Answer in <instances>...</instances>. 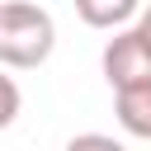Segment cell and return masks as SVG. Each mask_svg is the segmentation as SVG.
I'll list each match as a JSON object with an SVG mask.
<instances>
[{
  "label": "cell",
  "mask_w": 151,
  "mask_h": 151,
  "mask_svg": "<svg viewBox=\"0 0 151 151\" xmlns=\"http://www.w3.org/2000/svg\"><path fill=\"white\" fill-rule=\"evenodd\" d=\"M57 47V24L42 5L33 0H9L0 5V66L14 71H38Z\"/></svg>",
  "instance_id": "1"
},
{
  "label": "cell",
  "mask_w": 151,
  "mask_h": 151,
  "mask_svg": "<svg viewBox=\"0 0 151 151\" xmlns=\"http://www.w3.org/2000/svg\"><path fill=\"white\" fill-rule=\"evenodd\" d=\"M104 80L118 90V85H137V80H151V47L137 38V28H113V38L104 42Z\"/></svg>",
  "instance_id": "2"
},
{
  "label": "cell",
  "mask_w": 151,
  "mask_h": 151,
  "mask_svg": "<svg viewBox=\"0 0 151 151\" xmlns=\"http://www.w3.org/2000/svg\"><path fill=\"white\" fill-rule=\"evenodd\" d=\"M113 113H118V127H123L127 137L151 142V80L118 85V90H113Z\"/></svg>",
  "instance_id": "3"
},
{
  "label": "cell",
  "mask_w": 151,
  "mask_h": 151,
  "mask_svg": "<svg viewBox=\"0 0 151 151\" xmlns=\"http://www.w3.org/2000/svg\"><path fill=\"white\" fill-rule=\"evenodd\" d=\"M142 0H76V14L80 24L90 28H123L127 19H137Z\"/></svg>",
  "instance_id": "4"
},
{
  "label": "cell",
  "mask_w": 151,
  "mask_h": 151,
  "mask_svg": "<svg viewBox=\"0 0 151 151\" xmlns=\"http://www.w3.org/2000/svg\"><path fill=\"white\" fill-rule=\"evenodd\" d=\"M19 109H24V94H19L14 76H5V71H0V132L19 118Z\"/></svg>",
  "instance_id": "5"
},
{
  "label": "cell",
  "mask_w": 151,
  "mask_h": 151,
  "mask_svg": "<svg viewBox=\"0 0 151 151\" xmlns=\"http://www.w3.org/2000/svg\"><path fill=\"white\" fill-rule=\"evenodd\" d=\"M66 151H127V146L118 137H109V132H76L66 142Z\"/></svg>",
  "instance_id": "6"
},
{
  "label": "cell",
  "mask_w": 151,
  "mask_h": 151,
  "mask_svg": "<svg viewBox=\"0 0 151 151\" xmlns=\"http://www.w3.org/2000/svg\"><path fill=\"white\" fill-rule=\"evenodd\" d=\"M132 28H137V38L151 47V5H146V9H137V24H132Z\"/></svg>",
  "instance_id": "7"
}]
</instances>
